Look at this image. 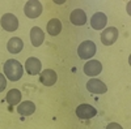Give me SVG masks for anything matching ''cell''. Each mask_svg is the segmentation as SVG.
<instances>
[{"instance_id":"6da1fadb","label":"cell","mask_w":131,"mask_h":129,"mask_svg":"<svg viewBox=\"0 0 131 129\" xmlns=\"http://www.w3.org/2000/svg\"><path fill=\"white\" fill-rule=\"evenodd\" d=\"M4 73L10 81H18L23 77L24 73V67L21 65V63L15 60V59H9L4 64Z\"/></svg>"},{"instance_id":"7a4b0ae2","label":"cell","mask_w":131,"mask_h":129,"mask_svg":"<svg viewBox=\"0 0 131 129\" xmlns=\"http://www.w3.org/2000/svg\"><path fill=\"white\" fill-rule=\"evenodd\" d=\"M96 43L92 40H84L81 45L78 47V55L80 59H91L96 53Z\"/></svg>"},{"instance_id":"3957f363","label":"cell","mask_w":131,"mask_h":129,"mask_svg":"<svg viewBox=\"0 0 131 129\" xmlns=\"http://www.w3.org/2000/svg\"><path fill=\"white\" fill-rule=\"evenodd\" d=\"M24 12L29 18H37L42 13V4L38 2V0H29V2L25 4Z\"/></svg>"},{"instance_id":"277c9868","label":"cell","mask_w":131,"mask_h":129,"mask_svg":"<svg viewBox=\"0 0 131 129\" xmlns=\"http://www.w3.org/2000/svg\"><path fill=\"white\" fill-rule=\"evenodd\" d=\"M0 24H2V27L4 30H7V31H15L18 27V20L12 13H5V15L2 16Z\"/></svg>"},{"instance_id":"5b68a950","label":"cell","mask_w":131,"mask_h":129,"mask_svg":"<svg viewBox=\"0 0 131 129\" xmlns=\"http://www.w3.org/2000/svg\"><path fill=\"white\" fill-rule=\"evenodd\" d=\"M96 113H97V111H96L94 107L91 106V104H86V103L80 104L78 108H76V115H78V117L81 120H89L92 117H94Z\"/></svg>"},{"instance_id":"8992f818","label":"cell","mask_w":131,"mask_h":129,"mask_svg":"<svg viewBox=\"0 0 131 129\" xmlns=\"http://www.w3.org/2000/svg\"><path fill=\"white\" fill-rule=\"evenodd\" d=\"M118 39V30L115 27H106L101 34V42L104 46H112Z\"/></svg>"},{"instance_id":"52a82bcc","label":"cell","mask_w":131,"mask_h":129,"mask_svg":"<svg viewBox=\"0 0 131 129\" xmlns=\"http://www.w3.org/2000/svg\"><path fill=\"white\" fill-rule=\"evenodd\" d=\"M86 89H88V91H91L93 94H104L107 91L106 85L97 78H91L86 82Z\"/></svg>"},{"instance_id":"ba28073f","label":"cell","mask_w":131,"mask_h":129,"mask_svg":"<svg viewBox=\"0 0 131 129\" xmlns=\"http://www.w3.org/2000/svg\"><path fill=\"white\" fill-rule=\"evenodd\" d=\"M101 70H102V64L98 60H89L84 65V73L91 77H94L97 74H100Z\"/></svg>"},{"instance_id":"9c48e42d","label":"cell","mask_w":131,"mask_h":129,"mask_svg":"<svg viewBox=\"0 0 131 129\" xmlns=\"http://www.w3.org/2000/svg\"><path fill=\"white\" fill-rule=\"evenodd\" d=\"M39 80H41V82L45 85V86H52L54 83L57 82V80H58L57 72L52 70V69H45V70H42L41 76H39Z\"/></svg>"},{"instance_id":"30bf717a","label":"cell","mask_w":131,"mask_h":129,"mask_svg":"<svg viewBox=\"0 0 131 129\" xmlns=\"http://www.w3.org/2000/svg\"><path fill=\"white\" fill-rule=\"evenodd\" d=\"M107 24V17L105 13L102 12H97L92 16V20H91V25L94 30H101L105 27V25Z\"/></svg>"},{"instance_id":"8fae6325","label":"cell","mask_w":131,"mask_h":129,"mask_svg":"<svg viewBox=\"0 0 131 129\" xmlns=\"http://www.w3.org/2000/svg\"><path fill=\"white\" fill-rule=\"evenodd\" d=\"M25 69L29 74L31 76H36L38 74L42 69V65H41V61L37 59V58H29L25 63Z\"/></svg>"},{"instance_id":"7c38bea8","label":"cell","mask_w":131,"mask_h":129,"mask_svg":"<svg viewBox=\"0 0 131 129\" xmlns=\"http://www.w3.org/2000/svg\"><path fill=\"white\" fill-rule=\"evenodd\" d=\"M70 21L76 26H83L86 22V15L83 9H75L70 15Z\"/></svg>"},{"instance_id":"4fadbf2b","label":"cell","mask_w":131,"mask_h":129,"mask_svg":"<svg viewBox=\"0 0 131 129\" xmlns=\"http://www.w3.org/2000/svg\"><path fill=\"white\" fill-rule=\"evenodd\" d=\"M43 40H45V34H43L42 29H39L37 26L31 27V30H30V42H31V45L34 47H38V46L42 45Z\"/></svg>"},{"instance_id":"5bb4252c","label":"cell","mask_w":131,"mask_h":129,"mask_svg":"<svg viewBox=\"0 0 131 129\" xmlns=\"http://www.w3.org/2000/svg\"><path fill=\"white\" fill-rule=\"evenodd\" d=\"M34 111H36V104L30 101L21 102V104L17 107V112L23 116H29L31 113H34Z\"/></svg>"},{"instance_id":"9a60e30c","label":"cell","mask_w":131,"mask_h":129,"mask_svg":"<svg viewBox=\"0 0 131 129\" xmlns=\"http://www.w3.org/2000/svg\"><path fill=\"white\" fill-rule=\"evenodd\" d=\"M7 48L10 53H18L21 50L24 48V42L21 40L20 38L15 37V38H10L8 45H7Z\"/></svg>"},{"instance_id":"2e32d148","label":"cell","mask_w":131,"mask_h":129,"mask_svg":"<svg viewBox=\"0 0 131 129\" xmlns=\"http://www.w3.org/2000/svg\"><path fill=\"white\" fill-rule=\"evenodd\" d=\"M62 31V22L58 20V18H52L49 21V24H47V33L52 37H55L58 35L59 33Z\"/></svg>"},{"instance_id":"e0dca14e","label":"cell","mask_w":131,"mask_h":129,"mask_svg":"<svg viewBox=\"0 0 131 129\" xmlns=\"http://www.w3.org/2000/svg\"><path fill=\"white\" fill-rule=\"evenodd\" d=\"M20 101H21V91L20 90L12 89L10 91H8V94H7V102L10 106H15V104L20 103Z\"/></svg>"},{"instance_id":"ac0fdd59","label":"cell","mask_w":131,"mask_h":129,"mask_svg":"<svg viewBox=\"0 0 131 129\" xmlns=\"http://www.w3.org/2000/svg\"><path fill=\"white\" fill-rule=\"evenodd\" d=\"M5 88H7V80H5V77L3 76V74L0 73V93H2Z\"/></svg>"},{"instance_id":"d6986e66","label":"cell","mask_w":131,"mask_h":129,"mask_svg":"<svg viewBox=\"0 0 131 129\" xmlns=\"http://www.w3.org/2000/svg\"><path fill=\"white\" fill-rule=\"evenodd\" d=\"M106 129H123V128L119 125L118 123H110V124H107Z\"/></svg>"}]
</instances>
